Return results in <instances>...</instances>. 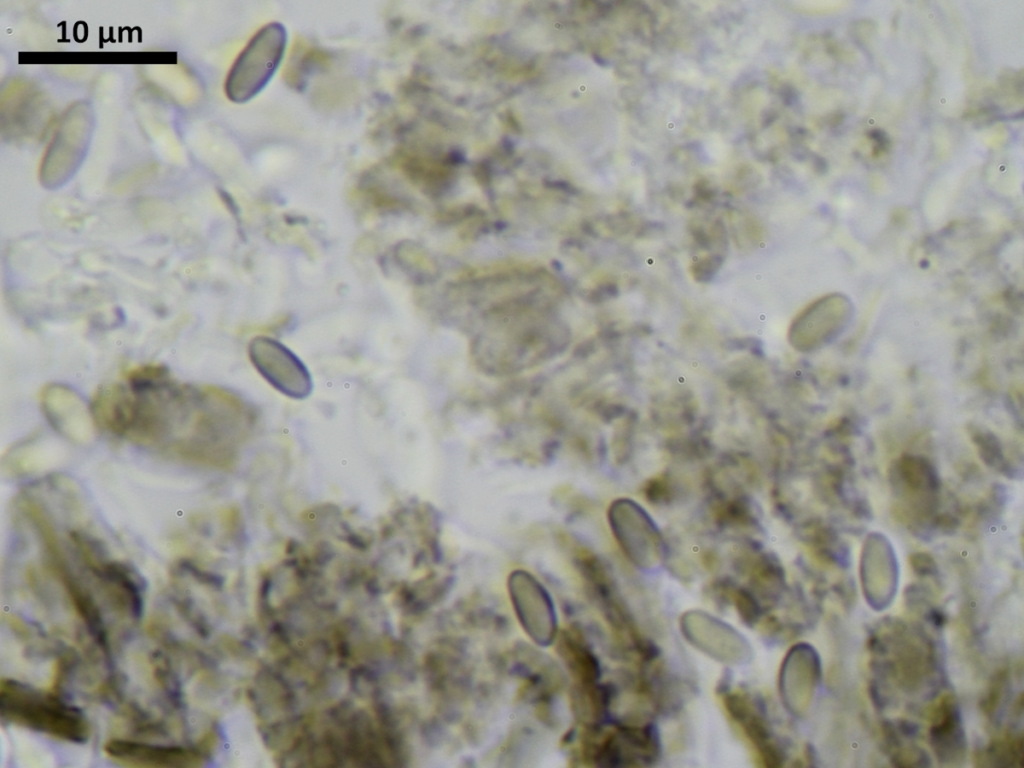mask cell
Wrapping results in <instances>:
<instances>
[{
  "label": "cell",
  "mask_w": 1024,
  "mask_h": 768,
  "mask_svg": "<svg viewBox=\"0 0 1024 768\" xmlns=\"http://www.w3.org/2000/svg\"><path fill=\"white\" fill-rule=\"evenodd\" d=\"M124 379L95 392L90 407L99 427L171 460L213 469L236 463L255 422L237 395L180 383L160 365L128 369Z\"/></svg>",
  "instance_id": "6da1fadb"
},
{
  "label": "cell",
  "mask_w": 1024,
  "mask_h": 768,
  "mask_svg": "<svg viewBox=\"0 0 1024 768\" xmlns=\"http://www.w3.org/2000/svg\"><path fill=\"white\" fill-rule=\"evenodd\" d=\"M0 717L7 723L75 744L86 743L91 732L84 713L56 692L10 678L0 682Z\"/></svg>",
  "instance_id": "7a4b0ae2"
},
{
  "label": "cell",
  "mask_w": 1024,
  "mask_h": 768,
  "mask_svg": "<svg viewBox=\"0 0 1024 768\" xmlns=\"http://www.w3.org/2000/svg\"><path fill=\"white\" fill-rule=\"evenodd\" d=\"M287 42L285 27L266 24L250 39L235 60L225 83L227 97L243 103L256 96L277 71Z\"/></svg>",
  "instance_id": "3957f363"
},
{
  "label": "cell",
  "mask_w": 1024,
  "mask_h": 768,
  "mask_svg": "<svg viewBox=\"0 0 1024 768\" xmlns=\"http://www.w3.org/2000/svg\"><path fill=\"white\" fill-rule=\"evenodd\" d=\"M608 522L621 550L635 566L651 569L661 560L660 530L649 513L628 498L614 500L608 508Z\"/></svg>",
  "instance_id": "277c9868"
},
{
  "label": "cell",
  "mask_w": 1024,
  "mask_h": 768,
  "mask_svg": "<svg viewBox=\"0 0 1024 768\" xmlns=\"http://www.w3.org/2000/svg\"><path fill=\"white\" fill-rule=\"evenodd\" d=\"M92 130L91 111L77 104L63 117L50 143L41 167V181L57 187L69 179L79 166Z\"/></svg>",
  "instance_id": "5b68a950"
},
{
  "label": "cell",
  "mask_w": 1024,
  "mask_h": 768,
  "mask_svg": "<svg viewBox=\"0 0 1024 768\" xmlns=\"http://www.w3.org/2000/svg\"><path fill=\"white\" fill-rule=\"evenodd\" d=\"M248 354L259 374L280 393L294 399H304L311 393L308 369L280 341L265 335L255 336L249 342Z\"/></svg>",
  "instance_id": "8992f818"
},
{
  "label": "cell",
  "mask_w": 1024,
  "mask_h": 768,
  "mask_svg": "<svg viewBox=\"0 0 1024 768\" xmlns=\"http://www.w3.org/2000/svg\"><path fill=\"white\" fill-rule=\"evenodd\" d=\"M41 410L50 426L74 444H87L95 434L96 422L84 400L69 386L45 385L39 394Z\"/></svg>",
  "instance_id": "52a82bcc"
},
{
  "label": "cell",
  "mask_w": 1024,
  "mask_h": 768,
  "mask_svg": "<svg viewBox=\"0 0 1024 768\" xmlns=\"http://www.w3.org/2000/svg\"><path fill=\"white\" fill-rule=\"evenodd\" d=\"M508 586L515 611L527 634L541 645L551 643L556 635L557 620L546 589L524 570L513 571Z\"/></svg>",
  "instance_id": "ba28073f"
},
{
  "label": "cell",
  "mask_w": 1024,
  "mask_h": 768,
  "mask_svg": "<svg viewBox=\"0 0 1024 768\" xmlns=\"http://www.w3.org/2000/svg\"><path fill=\"white\" fill-rule=\"evenodd\" d=\"M103 752L114 763L131 768H193L202 762L195 749L119 738L106 741Z\"/></svg>",
  "instance_id": "9c48e42d"
},
{
  "label": "cell",
  "mask_w": 1024,
  "mask_h": 768,
  "mask_svg": "<svg viewBox=\"0 0 1024 768\" xmlns=\"http://www.w3.org/2000/svg\"><path fill=\"white\" fill-rule=\"evenodd\" d=\"M853 307L841 294L829 295L813 304L797 322V343L820 346L839 337L851 321Z\"/></svg>",
  "instance_id": "30bf717a"
},
{
  "label": "cell",
  "mask_w": 1024,
  "mask_h": 768,
  "mask_svg": "<svg viewBox=\"0 0 1024 768\" xmlns=\"http://www.w3.org/2000/svg\"><path fill=\"white\" fill-rule=\"evenodd\" d=\"M723 703L730 718L738 724L744 735L766 767L783 765V755L772 741L769 727L761 714L755 710L748 695L734 691L723 695Z\"/></svg>",
  "instance_id": "8fae6325"
},
{
  "label": "cell",
  "mask_w": 1024,
  "mask_h": 768,
  "mask_svg": "<svg viewBox=\"0 0 1024 768\" xmlns=\"http://www.w3.org/2000/svg\"><path fill=\"white\" fill-rule=\"evenodd\" d=\"M62 457L59 444L45 433L33 432L11 446L2 458V468L14 477L49 469Z\"/></svg>",
  "instance_id": "7c38bea8"
},
{
  "label": "cell",
  "mask_w": 1024,
  "mask_h": 768,
  "mask_svg": "<svg viewBox=\"0 0 1024 768\" xmlns=\"http://www.w3.org/2000/svg\"><path fill=\"white\" fill-rule=\"evenodd\" d=\"M897 477L912 492L938 491L940 481L935 467L924 457L904 454L896 464Z\"/></svg>",
  "instance_id": "4fadbf2b"
},
{
  "label": "cell",
  "mask_w": 1024,
  "mask_h": 768,
  "mask_svg": "<svg viewBox=\"0 0 1024 768\" xmlns=\"http://www.w3.org/2000/svg\"><path fill=\"white\" fill-rule=\"evenodd\" d=\"M972 441L978 449L981 460L989 467L997 469L1008 476L1009 466L1005 460L1003 448L998 437L990 431L977 430Z\"/></svg>",
  "instance_id": "5bb4252c"
},
{
  "label": "cell",
  "mask_w": 1024,
  "mask_h": 768,
  "mask_svg": "<svg viewBox=\"0 0 1024 768\" xmlns=\"http://www.w3.org/2000/svg\"><path fill=\"white\" fill-rule=\"evenodd\" d=\"M722 598L731 601L742 621L749 626L756 625L761 616V607L755 596L744 588L721 585Z\"/></svg>",
  "instance_id": "9a60e30c"
},
{
  "label": "cell",
  "mask_w": 1024,
  "mask_h": 768,
  "mask_svg": "<svg viewBox=\"0 0 1024 768\" xmlns=\"http://www.w3.org/2000/svg\"><path fill=\"white\" fill-rule=\"evenodd\" d=\"M909 562L913 571L920 577L935 576L937 574V564L933 557L924 552L913 553Z\"/></svg>",
  "instance_id": "2e32d148"
},
{
  "label": "cell",
  "mask_w": 1024,
  "mask_h": 768,
  "mask_svg": "<svg viewBox=\"0 0 1024 768\" xmlns=\"http://www.w3.org/2000/svg\"><path fill=\"white\" fill-rule=\"evenodd\" d=\"M959 524V520L948 513L936 516L932 522L933 528L940 530L944 534L953 533L958 528Z\"/></svg>",
  "instance_id": "e0dca14e"
},
{
  "label": "cell",
  "mask_w": 1024,
  "mask_h": 768,
  "mask_svg": "<svg viewBox=\"0 0 1024 768\" xmlns=\"http://www.w3.org/2000/svg\"><path fill=\"white\" fill-rule=\"evenodd\" d=\"M1003 678H1004L1003 674L1001 673L1000 676L998 677V679H996L993 687H991L988 697L985 698L983 700V702L980 704V706L982 707V710L985 713L990 714V713H992L995 710V708H996V706L998 704V701H999L1000 691H1001V683L1003 681Z\"/></svg>",
  "instance_id": "ac0fdd59"
},
{
  "label": "cell",
  "mask_w": 1024,
  "mask_h": 768,
  "mask_svg": "<svg viewBox=\"0 0 1024 768\" xmlns=\"http://www.w3.org/2000/svg\"><path fill=\"white\" fill-rule=\"evenodd\" d=\"M898 729L901 732V734L905 737L912 738L915 735H917L919 731V726L912 721L902 719L898 723Z\"/></svg>",
  "instance_id": "d6986e66"
},
{
  "label": "cell",
  "mask_w": 1024,
  "mask_h": 768,
  "mask_svg": "<svg viewBox=\"0 0 1024 768\" xmlns=\"http://www.w3.org/2000/svg\"><path fill=\"white\" fill-rule=\"evenodd\" d=\"M928 617H929V620L936 627H942V626H944V624L946 622L945 615L941 611H939L937 609L930 610L929 613H928Z\"/></svg>",
  "instance_id": "ffe728a7"
},
{
  "label": "cell",
  "mask_w": 1024,
  "mask_h": 768,
  "mask_svg": "<svg viewBox=\"0 0 1024 768\" xmlns=\"http://www.w3.org/2000/svg\"><path fill=\"white\" fill-rule=\"evenodd\" d=\"M869 690H870V696H871V699H872V701L874 703V706L877 709H882L885 704H884L882 698L880 697V694L878 692L877 687L874 684H872L870 686Z\"/></svg>",
  "instance_id": "44dd1931"
}]
</instances>
